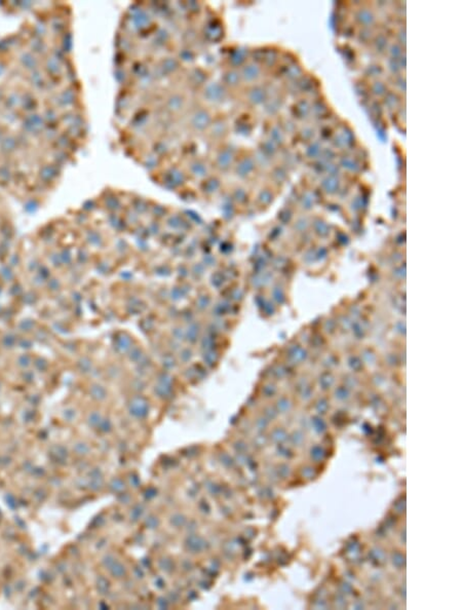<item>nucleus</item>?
I'll list each match as a JSON object with an SVG mask.
<instances>
[{"label": "nucleus", "instance_id": "18", "mask_svg": "<svg viewBox=\"0 0 462 610\" xmlns=\"http://www.w3.org/2000/svg\"><path fill=\"white\" fill-rule=\"evenodd\" d=\"M267 137L271 139L275 144H277L280 149H284V147L287 145L288 136L283 131V129L281 128L279 123H275L269 126Z\"/></svg>", "mask_w": 462, "mask_h": 610}, {"label": "nucleus", "instance_id": "15", "mask_svg": "<svg viewBox=\"0 0 462 610\" xmlns=\"http://www.w3.org/2000/svg\"><path fill=\"white\" fill-rule=\"evenodd\" d=\"M324 147L325 146L323 145V141H321L320 139H315L312 142L305 144L303 157L307 161L316 162L320 159Z\"/></svg>", "mask_w": 462, "mask_h": 610}, {"label": "nucleus", "instance_id": "10", "mask_svg": "<svg viewBox=\"0 0 462 610\" xmlns=\"http://www.w3.org/2000/svg\"><path fill=\"white\" fill-rule=\"evenodd\" d=\"M187 174L197 179H207L210 175V166L202 158H192L188 161Z\"/></svg>", "mask_w": 462, "mask_h": 610}, {"label": "nucleus", "instance_id": "35", "mask_svg": "<svg viewBox=\"0 0 462 610\" xmlns=\"http://www.w3.org/2000/svg\"><path fill=\"white\" fill-rule=\"evenodd\" d=\"M384 63H385V68H387V70L389 71V73L393 76V78H396V76L403 74V70L401 69L398 60L387 58L385 59Z\"/></svg>", "mask_w": 462, "mask_h": 610}, {"label": "nucleus", "instance_id": "38", "mask_svg": "<svg viewBox=\"0 0 462 610\" xmlns=\"http://www.w3.org/2000/svg\"><path fill=\"white\" fill-rule=\"evenodd\" d=\"M374 36L375 35L373 34L372 29H367V28H361V30H360V32L358 34L359 41L361 43H363V44H369V43H371L373 41Z\"/></svg>", "mask_w": 462, "mask_h": 610}, {"label": "nucleus", "instance_id": "9", "mask_svg": "<svg viewBox=\"0 0 462 610\" xmlns=\"http://www.w3.org/2000/svg\"><path fill=\"white\" fill-rule=\"evenodd\" d=\"M354 21L361 28L372 29L376 26L378 19L374 10L368 7H360L354 12Z\"/></svg>", "mask_w": 462, "mask_h": 610}, {"label": "nucleus", "instance_id": "36", "mask_svg": "<svg viewBox=\"0 0 462 610\" xmlns=\"http://www.w3.org/2000/svg\"><path fill=\"white\" fill-rule=\"evenodd\" d=\"M394 89H395L394 92H396L400 96L406 95V91H407L406 78H405V76L403 74L394 78Z\"/></svg>", "mask_w": 462, "mask_h": 610}, {"label": "nucleus", "instance_id": "25", "mask_svg": "<svg viewBox=\"0 0 462 610\" xmlns=\"http://www.w3.org/2000/svg\"><path fill=\"white\" fill-rule=\"evenodd\" d=\"M258 148L263 152L264 155H266L269 159H272L273 161L276 160L278 157H280L281 149L268 137H266L265 139H263L260 142V145Z\"/></svg>", "mask_w": 462, "mask_h": 610}, {"label": "nucleus", "instance_id": "41", "mask_svg": "<svg viewBox=\"0 0 462 610\" xmlns=\"http://www.w3.org/2000/svg\"><path fill=\"white\" fill-rule=\"evenodd\" d=\"M398 61H399V64H400V67H401V69H402L403 71H405V70H406V66H407L406 53H405V54H404V55H403V56H402V57H401V58H400Z\"/></svg>", "mask_w": 462, "mask_h": 610}, {"label": "nucleus", "instance_id": "21", "mask_svg": "<svg viewBox=\"0 0 462 610\" xmlns=\"http://www.w3.org/2000/svg\"><path fill=\"white\" fill-rule=\"evenodd\" d=\"M321 187L328 195H334L339 192L341 187V181L339 176L325 175L321 181Z\"/></svg>", "mask_w": 462, "mask_h": 610}, {"label": "nucleus", "instance_id": "40", "mask_svg": "<svg viewBox=\"0 0 462 610\" xmlns=\"http://www.w3.org/2000/svg\"><path fill=\"white\" fill-rule=\"evenodd\" d=\"M263 198H264V200H262L261 202L264 204H269L271 202H273V193L271 192V189L264 188L261 190L258 199H263Z\"/></svg>", "mask_w": 462, "mask_h": 610}, {"label": "nucleus", "instance_id": "39", "mask_svg": "<svg viewBox=\"0 0 462 610\" xmlns=\"http://www.w3.org/2000/svg\"><path fill=\"white\" fill-rule=\"evenodd\" d=\"M394 41H396L399 45H401L404 49H406V43H407V36H406V27L405 26H401L399 29H397L396 31V38Z\"/></svg>", "mask_w": 462, "mask_h": 610}, {"label": "nucleus", "instance_id": "22", "mask_svg": "<svg viewBox=\"0 0 462 610\" xmlns=\"http://www.w3.org/2000/svg\"><path fill=\"white\" fill-rule=\"evenodd\" d=\"M330 108L328 103L325 100L322 99H314L312 100V106H311V118H315V119H325L327 118L326 116L329 114Z\"/></svg>", "mask_w": 462, "mask_h": 610}, {"label": "nucleus", "instance_id": "30", "mask_svg": "<svg viewBox=\"0 0 462 610\" xmlns=\"http://www.w3.org/2000/svg\"><path fill=\"white\" fill-rule=\"evenodd\" d=\"M389 87L387 83H384L381 80L371 81L369 86V93L376 99H382L389 92Z\"/></svg>", "mask_w": 462, "mask_h": 610}, {"label": "nucleus", "instance_id": "28", "mask_svg": "<svg viewBox=\"0 0 462 610\" xmlns=\"http://www.w3.org/2000/svg\"><path fill=\"white\" fill-rule=\"evenodd\" d=\"M316 135H317L316 128L310 124H305L304 126H302L300 129H298L297 134H296V136L298 137L300 142L304 145L315 140Z\"/></svg>", "mask_w": 462, "mask_h": 610}, {"label": "nucleus", "instance_id": "31", "mask_svg": "<svg viewBox=\"0 0 462 610\" xmlns=\"http://www.w3.org/2000/svg\"><path fill=\"white\" fill-rule=\"evenodd\" d=\"M268 172L271 174V177L274 179V181L279 183H285L289 174V170L283 165H274V167Z\"/></svg>", "mask_w": 462, "mask_h": 610}, {"label": "nucleus", "instance_id": "4", "mask_svg": "<svg viewBox=\"0 0 462 610\" xmlns=\"http://www.w3.org/2000/svg\"><path fill=\"white\" fill-rule=\"evenodd\" d=\"M258 168L253 157V152H245L238 155L237 161L233 168L235 175L241 180H248L256 174Z\"/></svg>", "mask_w": 462, "mask_h": 610}, {"label": "nucleus", "instance_id": "11", "mask_svg": "<svg viewBox=\"0 0 462 610\" xmlns=\"http://www.w3.org/2000/svg\"><path fill=\"white\" fill-rule=\"evenodd\" d=\"M250 60V51L246 47H237L229 52L227 62L228 68L240 69Z\"/></svg>", "mask_w": 462, "mask_h": 610}, {"label": "nucleus", "instance_id": "26", "mask_svg": "<svg viewBox=\"0 0 462 610\" xmlns=\"http://www.w3.org/2000/svg\"><path fill=\"white\" fill-rule=\"evenodd\" d=\"M304 73H305V71H304L303 67L298 62H294L293 64L286 66V69L284 72V78L290 84V83H294V82L298 81L300 78H302Z\"/></svg>", "mask_w": 462, "mask_h": 610}, {"label": "nucleus", "instance_id": "1", "mask_svg": "<svg viewBox=\"0 0 462 610\" xmlns=\"http://www.w3.org/2000/svg\"><path fill=\"white\" fill-rule=\"evenodd\" d=\"M214 116L209 107L201 106L192 111L188 119V127L195 134H205L211 126Z\"/></svg>", "mask_w": 462, "mask_h": 610}, {"label": "nucleus", "instance_id": "8", "mask_svg": "<svg viewBox=\"0 0 462 610\" xmlns=\"http://www.w3.org/2000/svg\"><path fill=\"white\" fill-rule=\"evenodd\" d=\"M268 89L263 85L257 84L248 87L245 94V100L251 107H260L264 105V103L268 99Z\"/></svg>", "mask_w": 462, "mask_h": 610}, {"label": "nucleus", "instance_id": "29", "mask_svg": "<svg viewBox=\"0 0 462 610\" xmlns=\"http://www.w3.org/2000/svg\"><path fill=\"white\" fill-rule=\"evenodd\" d=\"M390 42L391 41L389 40L388 35H385L384 33H379V34H376L374 36L373 41L371 43H372L373 50H374V52L376 54H378V55H385V53H387V49L389 47Z\"/></svg>", "mask_w": 462, "mask_h": 610}, {"label": "nucleus", "instance_id": "5", "mask_svg": "<svg viewBox=\"0 0 462 610\" xmlns=\"http://www.w3.org/2000/svg\"><path fill=\"white\" fill-rule=\"evenodd\" d=\"M228 92L221 82H208L202 88V98L208 104L220 105L226 100Z\"/></svg>", "mask_w": 462, "mask_h": 610}, {"label": "nucleus", "instance_id": "6", "mask_svg": "<svg viewBox=\"0 0 462 610\" xmlns=\"http://www.w3.org/2000/svg\"><path fill=\"white\" fill-rule=\"evenodd\" d=\"M240 74L243 86L251 87L257 84H260V81L263 79L264 68L253 60H249L244 66L240 69Z\"/></svg>", "mask_w": 462, "mask_h": 610}, {"label": "nucleus", "instance_id": "34", "mask_svg": "<svg viewBox=\"0 0 462 610\" xmlns=\"http://www.w3.org/2000/svg\"><path fill=\"white\" fill-rule=\"evenodd\" d=\"M280 126L283 129V131L286 133L287 136L290 135H295L297 134L298 128H297V124L296 121L292 118V119H288V118H284L280 121Z\"/></svg>", "mask_w": 462, "mask_h": 610}, {"label": "nucleus", "instance_id": "33", "mask_svg": "<svg viewBox=\"0 0 462 610\" xmlns=\"http://www.w3.org/2000/svg\"><path fill=\"white\" fill-rule=\"evenodd\" d=\"M179 66H180V63L177 58H165L161 62L160 68L163 71V73L172 74V73H175L179 69Z\"/></svg>", "mask_w": 462, "mask_h": 610}, {"label": "nucleus", "instance_id": "16", "mask_svg": "<svg viewBox=\"0 0 462 610\" xmlns=\"http://www.w3.org/2000/svg\"><path fill=\"white\" fill-rule=\"evenodd\" d=\"M284 105V98L280 94L268 96V99L263 105L264 111L268 117H276Z\"/></svg>", "mask_w": 462, "mask_h": 610}, {"label": "nucleus", "instance_id": "3", "mask_svg": "<svg viewBox=\"0 0 462 610\" xmlns=\"http://www.w3.org/2000/svg\"><path fill=\"white\" fill-rule=\"evenodd\" d=\"M331 147L336 151H345L355 147L356 136L352 128L341 125L336 129L331 138Z\"/></svg>", "mask_w": 462, "mask_h": 610}, {"label": "nucleus", "instance_id": "7", "mask_svg": "<svg viewBox=\"0 0 462 610\" xmlns=\"http://www.w3.org/2000/svg\"><path fill=\"white\" fill-rule=\"evenodd\" d=\"M211 142L221 143L229 134V124L225 118H214L211 126L205 133Z\"/></svg>", "mask_w": 462, "mask_h": 610}, {"label": "nucleus", "instance_id": "23", "mask_svg": "<svg viewBox=\"0 0 462 610\" xmlns=\"http://www.w3.org/2000/svg\"><path fill=\"white\" fill-rule=\"evenodd\" d=\"M280 54L277 50L274 49H264L262 50V58L260 65L263 68H273L278 63H280Z\"/></svg>", "mask_w": 462, "mask_h": 610}, {"label": "nucleus", "instance_id": "2", "mask_svg": "<svg viewBox=\"0 0 462 610\" xmlns=\"http://www.w3.org/2000/svg\"><path fill=\"white\" fill-rule=\"evenodd\" d=\"M239 152L233 146L222 144L214 156L213 166L219 173H227L233 170Z\"/></svg>", "mask_w": 462, "mask_h": 610}, {"label": "nucleus", "instance_id": "17", "mask_svg": "<svg viewBox=\"0 0 462 610\" xmlns=\"http://www.w3.org/2000/svg\"><path fill=\"white\" fill-rule=\"evenodd\" d=\"M132 24L134 29L138 31H143L150 27V25L152 24V20L145 10L137 9L132 15Z\"/></svg>", "mask_w": 462, "mask_h": 610}, {"label": "nucleus", "instance_id": "14", "mask_svg": "<svg viewBox=\"0 0 462 610\" xmlns=\"http://www.w3.org/2000/svg\"><path fill=\"white\" fill-rule=\"evenodd\" d=\"M221 83L228 91L238 90L241 86H243L239 69L227 68L223 72Z\"/></svg>", "mask_w": 462, "mask_h": 610}, {"label": "nucleus", "instance_id": "20", "mask_svg": "<svg viewBox=\"0 0 462 610\" xmlns=\"http://www.w3.org/2000/svg\"><path fill=\"white\" fill-rule=\"evenodd\" d=\"M165 174H166V179H164V180H165L166 184H170L172 187L182 185L186 180V173L183 172L180 168H178L176 166L168 169L165 172Z\"/></svg>", "mask_w": 462, "mask_h": 610}, {"label": "nucleus", "instance_id": "27", "mask_svg": "<svg viewBox=\"0 0 462 610\" xmlns=\"http://www.w3.org/2000/svg\"><path fill=\"white\" fill-rule=\"evenodd\" d=\"M188 81H189V85L194 88H203L207 83H208V78L207 74L204 70L200 69V68H196L194 70H191V72L188 75Z\"/></svg>", "mask_w": 462, "mask_h": 610}, {"label": "nucleus", "instance_id": "13", "mask_svg": "<svg viewBox=\"0 0 462 610\" xmlns=\"http://www.w3.org/2000/svg\"><path fill=\"white\" fill-rule=\"evenodd\" d=\"M336 162L341 171H344L348 174H359L362 171V163L355 156L344 155L342 157H338Z\"/></svg>", "mask_w": 462, "mask_h": 610}, {"label": "nucleus", "instance_id": "32", "mask_svg": "<svg viewBox=\"0 0 462 610\" xmlns=\"http://www.w3.org/2000/svg\"><path fill=\"white\" fill-rule=\"evenodd\" d=\"M406 49H404L401 45H399L396 41H391L389 44V47L387 49V58H391L394 60H399L406 52Z\"/></svg>", "mask_w": 462, "mask_h": 610}, {"label": "nucleus", "instance_id": "37", "mask_svg": "<svg viewBox=\"0 0 462 610\" xmlns=\"http://www.w3.org/2000/svg\"><path fill=\"white\" fill-rule=\"evenodd\" d=\"M383 73V67L377 64H373L367 67L366 69V75L368 78L371 79V81H375V80H380V76Z\"/></svg>", "mask_w": 462, "mask_h": 610}, {"label": "nucleus", "instance_id": "12", "mask_svg": "<svg viewBox=\"0 0 462 610\" xmlns=\"http://www.w3.org/2000/svg\"><path fill=\"white\" fill-rule=\"evenodd\" d=\"M311 106L312 101L308 98L299 99L294 103L292 108V116L295 121L305 122L308 119H311Z\"/></svg>", "mask_w": 462, "mask_h": 610}, {"label": "nucleus", "instance_id": "19", "mask_svg": "<svg viewBox=\"0 0 462 610\" xmlns=\"http://www.w3.org/2000/svg\"><path fill=\"white\" fill-rule=\"evenodd\" d=\"M166 100V109L172 114L181 112L186 104L185 97L180 93H172Z\"/></svg>", "mask_w": 462, "mask_h": 610}, {"label": "nucleus", "instance_id": "24", "mask_svg": "<svg viewBox=\"0 0 462 610\" xmlns=\"http://www.w3.org/2000/svg\"><path fill=\"white\" fill-rule=\"evenodd\" d=\"M382 104L385 109H388L391 112H396L403 105V102L399 94L394 91H389L388 94L382 98Z\"/></svg>", "mask_w": 462, "mask_h": 610}]
</instances>
